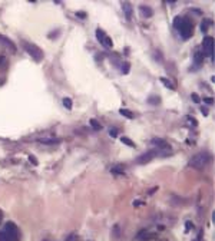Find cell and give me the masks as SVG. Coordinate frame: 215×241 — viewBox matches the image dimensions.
<instances>
[{"mask_svg":"<svg viewBox=\"0 0 215 241\" xmlns=\"http://www.w3.org/2000/svg\"><path fill=\"white\" fill-rule=\"evenodd\" d=\"M202 49H204V53L207 56H211L215 59V42L214 37L211 36H205L204 37V42H202Z\"/></svg>","mask_w":215,"mask_h":241,"instance_id":"277c9868","label":"cell"},{"mask_svg":"<svg viewBox=\"0 0 215 241\" xmlns=\"http://www.w3.org/2000/svg\"><path fill=\"white\" fill-rule=\"evenodd\" d=\"M119 113L123 115V116H126L128 119H132L133 118V112H131L129 109H122V108H120V109H119Z\"/></svg>","mask_w":215,"mask_h":241,"instance_id":"4fadbf2b","label":"cell"},{"mask_svg":"<svg viewBox=\"0 0 215 241\" xmlns=\"http://www.w3.org/2000/svg\"><path fill=\"white\" fill-rule=\"evenodd\" d=\"M109 135L113 137V138L118 137V131H116V129H111V131H109Z\"/></svg>","mask_w":215,"mask_h":241,"instance_id":"603a6c76","label":"cell"},{"mask_svg":"<svg viewBox=\"0 0 215 241\" xmlns=\"http://www.w3.org/2000/svg\"><path fill=\"white\" fill-rule=\"evenodd\" d=\"M161 82H164V85H165L166 88H169V89H172V90L175 89V86L172 85V83H171V81H168L166 78H161Z\"/></svg>","mask_w":215,"mask_h":241,"instance_id":"e0dca14e","label":"cell"},{"mask_svg":"<svg viewBox=\"0 0 215 241\" xmlns=\"http://www.w3.org/2000/svg\"><path fill=\"white\" fill-rule=\"evenodd\" d=\"M0 241H10V240H9V237L6 235V233H4V231H0Z\"/></svg>","mask_w":215,"mask_h":241,"instance_id":"44dd1931","label":"cell"},{"mask_svg":"<svg viewBox=\"0 0 215 241\" xmlns=\"http://www.w3.org/2000/svg\"><path fill=\"white\" fill-rule=\"evenodd\" d=\"M63 105L66 106V109H72V101L69 98H65L63 99Z\"/></svg>","mask_w":215,"mask_h":241,"instance_id":"d6986e66","label":"cell"},{"mask_svg":"<svg viewBox=\"0 0 215 241\" xmlns=\"http://www.w3.org/2000/svg\"><path fill=\"white\" fill-rule=\"evenodd\" d=\"M141 205H145V202H142V201H133V207H141Z\"/></svg>","mask_w":215,"mask_h":241,"instance_id":"d4e9b609","label":"cell"},{"mask_svg":"<svg viewBox=\"0 0 215 241\" xmlns=\"http://www.w3.org/2000/svg\"><path fill=\"white\" fill-rule=\"evenodd\" d=\"M3 60H4V57H3V56L0 55V63H3Z\"/></svg>","mask_w":215,"mask_h":241,"instance_id":"1f68e13d","label":"cell"},{"mask_svg":"<svg viewBox=\"0 0 215 241\" xmlns=\"http://www.w3.org/2000/svg\"><path fill=\"white\" fill-rule=\"evenodd\" d=\"M0 43H3V45H6V46L9 45V46H10V48L15 50V43H13L10 39H7L6 36H3V34H0Z\"/></svg>","mask_w":215,"mask_h":241,"instance_id":"8fae6325","label":"cell"},{"mask_svg":"<svg viewBox=\"0 0 215 241\" xmlns=\"http://www.w3.org/2000/svg\"><path fill=\"white\" fill-rule=\"evenodd\" d=\"M189 228H191V230L194 228V224L192 223H186V230H189Z\"/></svg>","mask_w":215,"mask_h":241,"instance_id":"83f0119b","label":"cell"},{"mask_svg":"<svg viewBox=\"0 0 215 241\" xmlns=\"http://www.w3.org/2000/svg\"><path fill=\"white\" fill-rule=\"evenodd\" d=\"M174 27L179 32V34L182 36V39H189L192 36V32H194V25L189 19L186 17H179L176 16L174 19Z\"/></svg>","mask_w":215,"mask_h":241,"instance_id":"6da1fadb","label":"cell"},{"mask_svg":"<svg viewBox=\"0 0 215 241\" xmlns=\"http://www.w3.org/2000/svg\"><path fill=\"white\" fill-rule=\"evenodd\" d=\"M122 9H123V12H125V16L128 20H131L132 19V6H131V3H128V1H123L122 3Z\"/></svg>","mask_w":215,"mask_h":241,"instance_id":"ba28073f","label":"cell"},{"mask_svg":"<svg viewBox=\"0 0 215 241\" xmlns=\"http://www.w3.org/2000/svg\"><path fill=\"white\" fill-rule=\"evenodd\" d=\"M123 171H125V167H122V165H118V167H112L111 168V172L115 174V175H122Z\"/></svg>","mask_w":215,"mask_h":241,"instance_id":"7c38bea8","label":"cell"},{"mask_svg":"<svg viewBox=\"0 0 215 241\" xmlns=\"http://www.w3.org/2000/svg\"><path fill=\"white\" fill-rule=\"evenodd\" d=\"M29 161H32V164H33V165H37V159L34 158L33 155H30V156H29Z\"/></svg>","mask_w":215,"mask_h":241,"instance_id":"cb8c5ba5","label":"cell"},{"mask_svg":"<svg viewBox=\"0 0 215 241\" xmlns=\"http://www.w3.org/2000/svg\"><path fill=\"white\" fill-rule=\"evenodd\" d=\"M129 69H131V65H129V63H125V65H123V70H122L123 75H128V73H129Z\"/></svg>","mask_w":215,"mask_h":241,"instance_id":"7402d4cb","label":"cell"},{"mask_svg":"<svg viewBox=\"0 0 215 241\" xmlns=\"http://www.w3.org/2000/svg\"><path fill=\"white\" fill-rule=\"evenodd\" d=\"M42 144H46V145H52V144H59L60 141L59 139H40Z\"/></svg>","mask_w":215,"mask_h":241,"instance_id":"2e32d148","label":"cell"},{"mask_svg":"<svg viewBox=\"0 0 215 241\" xmlns=\"http://www.w3.org/2000/svg\"><path fill=\"white\" fill-rule=\"evenodd\" d=\"M4 233L10 241H19V228L15 223H7L4 225Z\"/></svg>","mask_w":215,"mask_h":241,"instance_id":"8992f818","label":"cell"},{"mask_svg":"<svg viewBox=\"0 0 215 241\" xmlns=\"http://www.w3.org/2000/svg\"><path fill=\"white\" fill-rule=\"evenodd\" d=\"M22 45H23V49L27 52L36 62L43 60V56H45V55H43V50H42L40 48H37L36 45L30 43V42H22Z\"/></svg>","mask_w":215,"mask_h":241,"instance_id":"3957f363","label":"cell"},{"mask_svg":"<svg viewBox=\"0 0 215 241\" xmlns=\"http://www.w3.org/2000/svg\"><path fill=\"white\" fill-rule=\"evenodd\" d=\"M152 144L156 145V146H159V148H169L165 139H161V138H155V139H152Z\"/></svg>","mask_w":215,"mask_h":241,"instance_id":"30bf717a","label":"cell"},{"mask_svg":"<svg viewBox=\"0 0 215 241\" xmlns=\"http://www.w3.org/2000/svg\"><path fill=\"white\" fill-rule=\"evenodd\" d=\"M151 235H149V233L146 230H141L139 231V234H138V238H149Z\"/></svg>","mask_w":215,"mask_h":241,"instance_id":"ac0fdd59","label":"cell"},{"mask_svg":"<svg viewBox=\"0 0 215 241\" xmlns=\"http://www.w3.org/2000/svg\"><path fill=\"white\" fill-rule=\"evenodd\" d=\"M120 141H122V144H125V145H128V146H132V148H135L133 141H131L128 137H122V138H120Z\"/></svg>","mask_w":215,"mask_h":241,"instance_id":"9a60e30c","label":"cell"},{"mask_svg":"<svg viewBox=\"0 0 215 241\" xmlns=\"http://www.w3.org/2000/svg\"><path fill=\"white\" fill-rule=\"evenodd\" d=\"M76 16L81 17V19H85V17H86V15H85L83 12H76Z\"/></svg>","mask_w":215,"mask_h":241,"instance_id":"4316f807","label":"cell"},{"mask_svg":"<svg viewBox=\"0 0 215 241\" xmlns=\"http://www.w3.org/2000/svg\"><path fill=\"white\" fill-rule=\"evenodd\" d=\"M201 111H202V112H204V113H205V115H207V113H208V111H207V109H205V108H201Z\"/></svg>","mask_w":215,"mask_h":241,"instance_id":"f546056e","label":"cell"},{"mask_svg":"<svg viewBox=\"0 0 215 241\" xmlns=\"http://www.w3.org/2000/svg\"><path fill=\"white\" fill-rule=\"evenodd\" d=\"M96 39L102 43L103 48H106V49H112V48H113V42H112V39L105 33L102 29H96Z\"/></svg>","mask_w":215,"mask_h":241,"instance_id":"5b68a950","label":"cell"},{"mask_svg":"<svg viewBox=\"0 0 215 241\" xmlns=\"http://www.w3.org/2000/svg\"><path fill=\"white\" fill-rule=\"evenodd\" d=\"M209 159H211V156H209L208 152H201V154L194 155V156L189 159V165H191L192 168L201 170V168H204V167L209 162Z\"/></svg>","mask_w":215,"mask_h":241,"instance_id":"7a4b0ae2","label":"cell"},{"mask_svg":"<svg viewBox=\"0 0 215 241\" xmlns=\"http://www.w3.org/2000/svg\"><path fill=\"white\" fill-rule=\"evenodd\" d=\"M1 220H3V212L0 211V223H1Z\"/></svg>","mask_w":215,"mask_h":241,"instance_id":"4dcf8cb0","label":"cell"},{"mask_svg":"<svg viewBox=\"0 0 215 241\" xmlns=\"http://www.w3.org/2000/svg\"><path fill=\"white\" fill-rule=\"evenodd\" d=\"M204 102L208 103V105H211V103H214V99H212V98H205V99H204Z\"/></svg>","mask_w":215,"mask_h":241,"instance_id":"484cf974","label":"cell"},{"mask_svg":"<svg viewBox=\"0 0 215 241\" xmlns=\"http://www.w3.org/2000/svg\"><path fill=\"white\" fill-rule=\"evenodd\" d=\"M89 123H90V126H92L93 129H96V131H100V129H102V125L99 123V120L90 119V120H89Z\"/></svg>","mask_w":215,"mask_h":241,"instance_id":"5bb4252c","label":"cell"},{"mask_svg":"<svg viewBox=\"0 0 215 241\" xmlns=\"http://www.w3.org/2000/svg\"><path fill=\"white\" fill-rule=\"evenodd\" d=\"M139 10H141L142 16H145V17H151V16H152V13H153V10H152L151 7H148V6H144V4H141V6H139Z\"/></svg>","mask_w":215,"mask_h":241,"instance_id":"9c48e42d","label":"cell"},{"mask_svg":"<svg viewBox=\"0 0 215 241\" xmlns=\"http://www.w3.org/2000/svg\"><path fill=\"white\" fill-rule=\"evenodd\" d=\"M202 60H204V59H202V55L198 52V53L195 55V63H197V65H199V63H202Z\"/></svg>","mask_w":215,"mask_h":241,"instance_id":"ffe728a7","label":"cell"},{"mask_svg":"<svg viewBox=\"0 0 215 241\" xmlns=\"http://www.w3.org/2000/svg\"><path fill=\"white\" fill-rule=\"evenodd\" d=\"M192 99H194L195 102H199V98H198V96H197V95H195V93L192 95Z\"/></svg>","mask_w":215,"mask_h":241,"instance_id":"f1b7e54d","label":"cell"},{"mask_svg":"<svg viewBox=\"0 0 215 241\" xmlns=\"http://www.w3.org/2000/svg\"><path fill=\"white\" fill-rule=\"evenodd\" d=\"M158 154V151H155V149H152V151H148V152H145V154H142L141 156H138V159H136V162L138 164H148L151 162L155 156Z\"/></svg>","mask_w":215,"mask_h":241,"instance_id":"52a82bcc","label":"cell"}]
</instances>
